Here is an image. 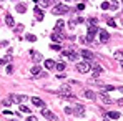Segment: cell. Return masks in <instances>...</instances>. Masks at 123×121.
Segmentation results:
<instances>
[{"mask_svg":"<svg viewBox=\"0 0 123 121\" xmlns=\"http://www.w3.org/2000/svg\"><path fill=\"white\" fill-rule=\"evenodd\" d=\"M3 61H8V63H10V61H12V55H7V57L3 58Z\"/></svg>","mask_w":123,"mask_h":121,"instance_id":"1f68e13d","label":"cell"},{"mask_svg":"<svg viewBox=\"0 0 123 121\" xmlns=\"http://www.w3.org/2000/svg\"><path fill=\"white\" fill-rule=\"evenodd\" d=\"M55 68H57L58 71H63V70H65V63H63V61H57V65H55Z\"/></svg>","mask_w":123,"mask_h":121,"instance_id":"ffe728a7","label":"cell"},{"mask_svg":"<svg viewBox=\"0 0 123 121\" xmlns=\"http://www.w3.org/2000/svg\"><path fill=\"white\" fill-rule=\"evenodd\" d=\"M32 103H33L35 106H38V108H42V109L45 108V101H42L40 98H37V96H33V98H32Z\"/></svg>","mask_w":123,"mask_h":121,"instance_id":"9c48e42d","label":"cell"},{"mask_svg":"<svg viewBox=\"0 0 123 121\" xmlns=\"http://www.w3.org/2000/svg\"><path fill=\"white\" fill-rule=\"evenodd\" d=\"M20 111H23V113H30V108L25 106V104H20Z\"/></svg>","mask_w":123,"mask_h":121,"instance_id":"603a6c76","label":"cell"},{"mask_svg":"<svg viewBox=\"0 0 123 121\" xmlns=\"http://www.w3.org/2000/svg\"><path fill=\"white\" fill-rule=\"evenodd\" d=\"M98 33H100V41H102V43H108V40H110L108 32H106V30H100Z\"/></svg>","mask_w":123,"mask_h":121,"instance_id":"52a82bcc","label":"cell"},{"mask_svg":"<svg viewBox=\"0 0 123 121\" xmlns=\"http://www.w3.org/2000/svg\"><path fill=\"white\" fill-rule=\"evenodd\" d=\"M65 113H67V115H75V109H72L70 106H67V108H65Z\"/></svg>","mask_w":123,"mask_h":121,"instance_id":"484cf974","label":"cell"},{"mask_svg":"<svg viewBox=\"0 0 123 121\" xmlns=\"http://www.w3.org/2000/svg\"><path fill=\"white\" fill-rule=\"evenodd\" d=\"M5 23L8 27H15V22H13V17L12 15H5Z\"/></svg>","mask_w":123,"mask_h":121,"instance_id":"5bb4252c","label":"cell"},{"mask_svg":"<svg viewBox=\"0 0 123 121\" xmlns=\"http://www.w3.org/2000/svg\"><path fill=\"white\" fill-rule=\"evenodd\" d=\"M30 55L33 57V60H35V61H40L42 60V55H40V53H37L35 50H30Z\"/></svg>","mask_w":123,"mask_h":121,"instance_id":"2e32d148","label":"cell"},{"mask_svg":"<svg viewBox=\"0 0 123 121\" xmlns=\"http://www.w3.org/2000/svg\"><path fill=\"white\" fill-rule=\"evenodd\" d=\"M108 25H110V27H117V23H115V20H113V18H108Z\"/></svg>","mask_w":123,"mask_h":121,"instance_id":"f1b7e54d","label":"cell"},{"mask_svg":"<svg viewBox=\"0 0 123 121\" xmlns=\"http://www.w3.org/2000/svg\"><path fill=\"white\" fill-rule=\"evenodd\" d=\"M10 101H13V103H25V101L28 100L25 95H10Z\"/></svg>","mask_w":123,"mask_h":121,"instance_id":"3957f363","label":"cell"},{"mask_svg":"<svg viewBox=\"0 0 123 121\" xmlns=\"http://www.w3.org/2000/svg\"><path fill=\"white\" fill-rule=\"evenodd\" d=\"M113 57H115L117 60H120V61H122V60H123V50H117V52L113 53Z\"/></svg>","mask_w":123,"mask_h":121,"instance_id":"ac0fdd59","label":"cell"},{"mask_svg":"<svg viewBox=\"0 0 123 121\" xmlns=\"http://www.w3.org/2000/svg\"><path fill=\"white\" fill-rule=\"evenodd\" d=\"M83 8H85V5H83V3H78V5H77V10H83Z\"/></svg>","mask_w":123,"mask_h":121,"instance_id":"e575fe53","label":"cell"},{"mask_svg":"<svg viewBox=\"0 0 123 121\" xmlns=\"http://www.w3.org/2000/svg\"><path fill=\"white\" fill-rule=\"evenodd\" d=\"M83 111H85V106H82V104L77 103V104H75V115H77V116H82Z\"/></svg>","mask_w":123,"mask_h":121,"instance_id":"7c38bea8","label":"cell"},{"mask_svg":"<svg viewBox=\"0 0 123 121\" xmlns=\"http://www.w3.org/2000/svg\"><path fill=\"white\" fill-rule=\"evenodd\" d=\"M102 8H103V10H108V8H110V3H108V2H103V3H102Z\"/></svg>","mask_w":123,"mask_h":121,"instance_id":"83f0119b","label":"cell"},{"mask_svg":"<svg viewBox=\"0 0 123 121\" xmlns=\"http://www.w3.org/2000/svg\"><path fill=\"white\" fill-rule=\"evenodd\" d=\"M63 28H65V22H63V20H58V22H57V27H55V30H57V32H62Z\"/></svg>","mask_w":123,"mask_h":121,"instance_id":"e0dca14e","label":"cell"},{"mask_svg":"<svg viewBox=\"0 0 123 121\" xmlns=\"http://www.w3.org/2000/svg\"><path fill=\"white\" fill-rule=\"evenodd\" d=\"M27 121H38V118H37V116H28Z\"/></svg>","mask_w":123,"mask_h":121,"instance_id":"4dcf8cb0","label":"cell"},{"mask_svg":"<svg viewBox=\"0 0 123 121\" xmlns=\"http://www.w3.org/2000/svg\"><path fill=\"white\" fill-rule=\"evenodd\" d=\"M92 68V65L88 63V61H82V63H77V71H80V73H86L88 70Z\"/></svg>","mask_w":123,"mask_h":121,"instance_id":"7a4b0ae2","label":"cell"},{"mask_svg":"<svg viewBox=\"0 0 123 121\" xmlns=\"http://www.w3.org/2000/svg\"><path fill=\"white\" fill-rule=\"evenodd\" d=\"M12 71H13V68H12V65H8V66H7V73H8V75H10V73H12Z\"/></svg>","mask_w":123,"mask_h":121,"instance_id":"d6a6232c","label":"cell"},{"mask_svg":"<svg viewBox=\"0 0 123 121\" xmlns=\"http://www.w3.org/2000/svg\"><path fill=\"white\" fill-rule=\"evenodd\" d=\"M68 12H70V8H68L67 5L58 3V2H57V3H55V7L52 8V13H53V15H63V13H68Z\"/></svg>","mask_w":123,"mask_h":121,"instance_id":"6da1fadb","label":"cell"},{"mask_svg":"<svg viewBox=\"0 0 123 121\" xmlns=\"http://www.w3.org/2000/svg\"><path fill=\"white\" fill-rule=\"evenodd\" d=\"M3 63H5V61H3V60H0V66H2V65H3Z\"/></svg>","mask_w":123,"mask_h":121,"instance_id":"74e56055","label":"cell"},{"mask_svg":"<svg viewBox=\"0 0 123 121\" xmlns=\"http://www.w3.org/2000/svg\"><path fill=\"white\" fill-rule=\"evenodd\" d=\"M106 118L108 120H118V118H122V113H118V111H108Z\"/></svg>","mask_w":123,"mask_h":121,"instance_id":"ba28073f","label":"cell"},{"mask_svg":"<svg viewBox=\"0 0 123 121\" xmlns=\"http://www.w3.org/2000/svg\"><path fill=\"white\" fill-rule=\"evenodd\" d=\"M43 65H45V68H47V70H52V68H55V65H57V63H55L53 60H45Z\"/></svg>","mask_w":123,"mask_h":121,"instance_id":"9a60e30c","label":"cell"},{"mask_svg":"<svg viewBox=\"0 0 123 121\" xmlns=\"http://www.w3.org/2000/svg\"><path fill=\"white\" fill-rule=\"evenodd\" d=\"M32 75H40V65H35V66H32Z\"/></svg>","mask_w":123,"mask_h":121,"instance_id":"d6986e66","label":"cell"},{"mask_svg":"<svg viewBox=\"0 0 123 121\" xmlns=\"http://www.w3.org/2000/svg\"><path fill=\"white\" fill-rule=\"evenodd\" d=\"M42 116H45L48 121H58V118H57V116H55L52 111H48V109H45V108L42 109Z\"/></svg>","mask_w":123,"mask_h":121,"instance_id":"277c9868","label":"cell"},{"mask_svg":"<svg viewBox=\"0 0 123 121\" xmlns=\"http://www.w3.org/2000/svg\"><path fill=\"white\" fill-rule=\"evenodd\" d=\"M33 12H35V18H37V20H43V10H40L38 7H35Z\"/></svg>","mask_w":123,"mask_h":121,"instance_id":"4fadbf2b","label":"cell"},{"mask_svg":"<svg viewBox=\"0 0 123 121\" xmlns=\"http://www.w3.org/2000/svg\"><path fill=\"white\" fill-rule=\"evenodd\" d=\"M63 57H67V58H70V60H78V55L75 53V52H72V50H65L63 52Z\"/></svg>","mask_w":123,"mask_h":121,"instance_id":"5b68a950","label":"cell"},{"mask_svg":"<svg viewBox=\"0 0 123 121\" xmlns=\"http://www.w3.org/2000/svg\"><path fill=\"white\" fill-rule=\"evenodd\" d=\"M50 48H52V50H60V45H55V43H53V45H50Z\"/></svg>","mask_w":123,"mask_h":121,"instance_id":"f546056e","label":"cell"},{"mask_svg":"<svg viewBox=\"0 0 123 121\" xmlns=\"http://www.w3.org/2000/svg\"><path fill=\"white\" fill-rule=\"evenodd\" d=\"M93 71H97V73H102L103 68L100 66V65H95V63H93Z\"/></svg>","mask_w":123,"mask_h":121,"instance_id":"44dd1931","label":"cell"},{"mask_svg":"<svg viewBox=\"0 0 123 121\" xmlns=\"http://www.w3.org/2000/svg\"><path fill=\"white\" fill-rule=\"evenodd\" d=\"M110 8L111 10H117L118 8V2H110Z\"/></svg>","mask_w":123,"mask_h":121,"instance_id":"d4e9b609","label":"cell"},{"mask_svg":"<svg viewBox=\"0 0 123 121\" xmlns=\"http://www.w3.org/2000/svg\"><path fill=\"white\" fill-rule=\"evenodd\" d=\"M15 10H17L18 13H23V12H25V7H23V5H17V7H15Z\"/></svg>","mask_w":123,"mask_h":121,"instance_id":"cb8c5ba5","label":"cell"},{"mask_svg":"<svg viewBox=\"0 0 123 121\" xmlns=\"http://www.w3.org/2000/svg\"><path fill=\"white\" fill-rule=\"evenodd\" d=\"M10 104H12V101H10V100H5V101H3V106H10Z\"/></svg>","mask_w":123,"mask_h":121,"instance_id":"836d02e7","label":"cell"},{"mask_svg":"<svg viewBox=\"0 0 123 121\" xmlns=\"http://www.w3.org/2000/svg\"><path fill=\"white\" fill-rule=\"evenodd\" d=\"M117 103H118V104H123V98H120V100L117 101Z\"/></svg>","mask_w":123,"mask_h":121,"instance_id":"d590c367","label":"cell"},{"mask_svg":"<svg viewBox=\"0 0 123 121\" xmlns=\"http://www.w3.org/2000/svg\"><path fill=\"white\" fill-rule=\"evenodd\" d=\"M83 95H85L88 100H93V101L97 100V95H95V91H92V90H85V91H83Z\"/></svg>","mask_w":123,"mask_h":121,"instance_id":"30bf717a","label":"cell"},{"mask_svg":"<svg viewBox=\"0 0 123 121\" xmlns=\"http://www.w3.org/2000/svg\"><path fill=\"white\" fill-rule=\"evenodd\" d=\"M122 66H123V60H122Z\"/></svg>","mask_w":123,"mask_h":121,"instance_id":"ab89813d","label":"cell"},{"mask_svg":"<svg viewBox=\"0 0 123 121\" xmlns=\"http://www.w3.org/2000/svg\"><path fill=\"white\" fill-rule=\"evenodd\" d=\"M117 90H118V91H122V93H123V86H120V88H117Z\"/></svg>","mask_w":123,"mask_h":121,"instance_id":"8d00e7d4","label":"cell"},{"mask_svg":"<svg viewBox=\"0 0 123 121\" xmlns=\"http://www.w3.org/2000/svg\"><path fill=\"white\" fill-rule=\"evenodd\" d=\"M105 121H111V120H108V118H106V120H105Z\"/></svg>","mask_w":123,"mask_h":121,"instance_id":"f35d334b","label":"cell"},{"mask_svg":"<svg viewBox=\"0 0 123 121\" xmlns=\"http://www.w3.org/2000/svg\"><path fill=\"white\" fill-rule=\"evenodd\" d=\"M13 30H15V33H20V32H23V25H17V27H13Z\"/></svg>","mask_w":123,"mask_h":121,"instance_id":"7402d4cb","label":"cell"},{"mask_svg":"<svg viewBox=\"0 0 123 121\" xmlns=\"http://www.w3.org/2000/svg\"><path fill=\"white\" fill-rule=\"evenodd\" d=\"M25 38H27L28 41H35V40H37V37H35V35H27Z\"/></svg>","mask_w":123,"mask_h":121,"instance_id":"4316f807","label":"cell"},{"mask_svg":"<svg viewBox=\"0 0 123 121\" xmlns=\"http://www.w3.org/2000/svg\"><path fill=\"white\" fill-rule=\"evenodd\" d=\"M97 98H98V100H102L103 103H105V104H110V103H111V100H110V96H106L105 93H102V95H97Z\"/></svg>","mask_w":123,"mask_h":121,"instance_id":"8fae6325","label":"cell"},{"mask_svg":"<svg viewBox=\"0 0 123 121\" xmlns=\"http://www.w3.org/2000/svg\"><path fill=\"white\" fill-rule=\"evenodd\" d=\"M80 55H82L83 58H86L88 61H90V60H93V58H95V55H93V53H92L90 50H80Z\"/></svg>","mask_w":123,"mask_h":121,"instance_id":"8992f818","label":"cell"}]
</instances>
